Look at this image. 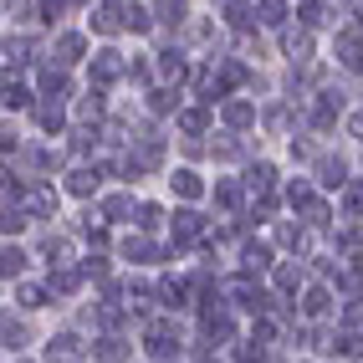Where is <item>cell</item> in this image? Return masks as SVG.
<instances>
[{
  "label": "cell",
  "mask_w": 363,
  "mask_h": 363,
  "mask_svg": "<svg viewBox=\"0 0 363 363\" xmlns=\"http://www.w3.org/2000/svg\"><path fill=\"white\" fill-rule=\"evenodd\" d=\"M210 184H215V174H210L205 164L174 159V169L159 179V195H164L169 205H210Z\"/></svg>",
  "instance_id": "obj_1"
},
{
  "label": "cell",
  "mask_w": 363,
  "mask_h": 363,
  "mask_svg": "<svg viewBox=\"0 0 363 363\" xmlns=\"http://www.w3.org/2000/svg\"><path fill=\"white\" fill-rule=\"evenodd\" d=\"M82 82L103 87V92H123L128 87V41H98V52H92Z\"/></svg>",
  "instance_id": "obj_2"
},
{
  "label": "cell",
  "mask_w": 363,
  "mask_h": 363,
  "mask_svg": "<svg viewBox=\"0 0 363 363\" xmlns=\"http://www.w3.org/2000/svg\"><path fill=\"white\" fill-rule=\"evenodd\" d=\"M92 52H98V41L87 36V26H82V21H72V26H62V31H52V36H46V62H52V67L87 72Z\"/></svg>",
  "instance_id": "obj_3"
},
{
  "label": "cell",
  "mask_w": 363,
  "mask_h": 363,
  "mask_svg": "<svg viewBox=\"0 0 363 363\" xmlns=\"http://www.w3.org/2000/svg\"><path fill=\"white\" fill-rule=\"evenodd\" d=\"M6 307L11 312H26V318H62V307H57V297H52V281H46L41 272L36 277H26V281H16V286H6Z\"/></svg>",
  "instance_id": "obj_4"
},
{
  "label": "cell",
  "mask_w": 363,
  "mask_h": 363,
  "mask_svg": "<svg viewBox=\"0 0 363 363\" xmlns=\"http://www.w3.org/2000/svg\"><path fill=\"white\" fill-rule=\"evenodd\" d=\"M62 189H67V200H72V210H77V205H98L103 195H108V169L98 164V159H92V164H72L67 169V174L57 179Z\"/></svg>",
  "instance_id": "obj_5"
},
{
  "label": "cell",
  "mask_w": 363,
  "mask_h": 363,
  "mask_svg": "<svg viewBox=\"0 0 363 363\" xmlns=\"http://www.w3.org/2000/svg\"><path fill=\"white\" fill-rule=\"evenodd\" d=\"M41 337H46V323L41 318H26V312H11L6 307V323H0V348H6V358L41 353Z\"/></svg>",
  "instance_id": "obj_6"
},
{
  "label": "cell",
  "mask_w": 363,
  "mask_h": 363,
  "mask_svg": "<svg viewBox=\"0 0 363 363\" xmlns=\"http://www.w3.org/2000/svg\"><path fill=\"white\" fill-rule=\"evenodd\" d=\"M337 312H343V297H337L333 281H312L302 292V302H297V318L302 323H318V328H333Z\"/></svg>",
  "instance_id": "obj_7"
},
{
  "label": "cell",
  "mask_w": 363,
  "mask_h": 363,
  "mask_svg": "<svg viewBox=\"0 0 363 363\" xmlns=\"http://www.w3.org/2000/svg\"><path fill=\"white\" fill-rule=\"evenodd\" d=\"M210 210L220 215V220H240V215L251 210V189L240 174H215L210 184Z\"/></svg>",
  "instance_id": "obj_8"
},
{
  "label": "cell",
  "mask_w": 363,
  "mask_h": 363,
  "mask_svg": "<svg viewBox=\"0 0 363 363\" xmlns=\"http://www.w3.org/2000/svg\"><path fill=\"white\" fill-rule=\"evenodd\" d=\"M36 272H41V261H36V246H31V240H6V246H0V277H6V286L26 281V277H36Z\"/></svg>",
  "instance_id": "obj_9"
},
{
  "label": "cell",
  "mask_w": 363,
  "mask_h": 363,
  "mask_svg": "<svg viewBox=\"0 0 363 363\" xmlns=\"http://www.w3.org/2000/svg\"><path fill=\"white\" fill-rule=\"evenodd\" d=\"M92 363H138V333H98Z\"/></svg>",
  "instance_id": "obj_10"
},
{
  "label": "cell",
  "mask_w": 363,
  "mask_h": 363,
  "mask_svg": "<svg viewBox=\"0 0 363 363\" xmlns=\"http://www.w3.org/2000/svg\"><path fill=\"white\" fill-rule=\"evenodd\" d=\"M82 26L92 41H128V26H123V6H92L82 16Z\"/></svg>",
  "instance_id": "obj_11"
},
{
  "label": "cell",
  "mask_w": 363,
  "mask_h": 363,
  "mask_svg": "<svg viewBox=\"0 0 363 363\" xmlns=\"http://www.w3.org/2000/svg\"><path fill=\"white\" fill-rule=\"evenodd\" d=\"M169 215H174V205H169L164 195H149V189H143V195H138V215H133V230L169 235Z\"/></svg>",
  "instance_id": "obj_12"
},
{
  "label": "cell",
  "mask_w": 363,
  "mask_h": 363,
  "mask_svg": "<svg viewBox=\"0 0 363 363\" xmlns=\"http://www.w3.org/2000/svg\"><path fill=\"white\" fill-rule=\"evenodd\" d=\"M0 103H6V118H21V123H26L31 108L41 103V92H36L31 77H6V87H0Z\"/></svg>",
  "instance_id": "obj_13"
},
{
  "label": "cell",
  "mask_w": 363,
  "mask_h": 363,
  "mask_svg": "<svg viewBox=\"0 0 363 363\" xmlns=\"http://www.w3.org/2000/svg\"><path fill=\"white\" fill-rule=\"evenodd\" d=\"M343 138L353 143V149H363V103H353V113L343 118Z\"/></svg>",
  "instance_id": "obj_14"
},
{
  "label": "cell",
  "mask_w": 363,
  "mask_h": 363,
  "mask_svg": "<svg viewBox=\"0 0 363 363\" xmlns=\"http://www.w3.org/2000/svg\"><path fill=\"white\" fill-rule=\"evenodd\" d=\"M6 363H46L41 353H21V358H6Z\"/></svg>",
  "instance_id": "obj_15"
}]
</instances>
